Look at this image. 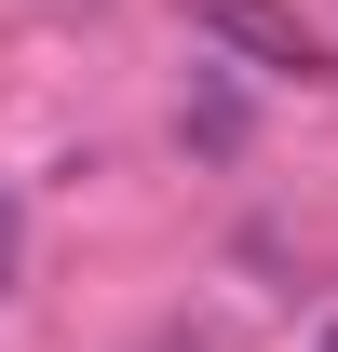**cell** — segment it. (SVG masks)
<instances>
[{"instance_id": "cell-3", "label": "cell", "mask_w": 338, "mask_h": 352, "mask_svg": "<svg viewBox=\"0 0 338 352\" xmlns=\"http://www.w3.org/2000/svg\"><path fill=\"white\" fill-rule=\"evenodd\" d=\"M325 352H338V325H325Z\"/></svg>"}, {"instance_id": "cell-1", "label": "cell", "mask_w": 338, "mask_h": 352, "mask_svg": "<svg viewBox=\"0 0 338 352\" xmlns=\"http://www.w3.org/2000/svg\"><path fill=\"white\" fill-rule=\"evenodd\" d=\"M190 28L230 41V54H257V68H284V82H325V41L297 28L284 0H190Z\"/></svg>"}, {"instance_id": "cell-2", "label": "cell", "mask_w": 338, "mask_h": 352, "mask_svg": "<svg viewBox=\"0 0 338 352\" xmlns=\"http://www.w3.org/2000/svg\"><path fill=\"white\" fill-rule=\"evenodd\" d=\"M0 271H14V204H0Z\"/></svg>"}]
</instances>
